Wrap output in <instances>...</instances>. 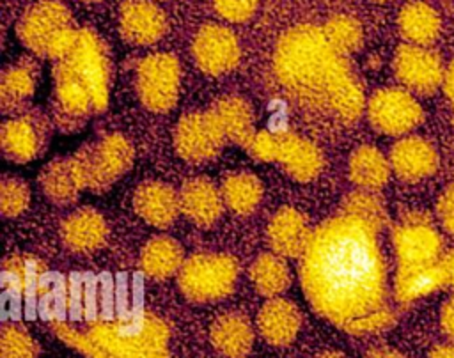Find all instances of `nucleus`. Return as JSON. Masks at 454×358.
<instances>
[{
    "label": "nucleus",
    "mask_w": 454,
    "mask_h": 358,
    "mask_svg": "<svg viewBox=\"0 0 454 358\" xmlns=\"http://www.w3.org/2000/svg\"><path fill=\"white\" fill-rule=\"evenodd\" d=\"M369 223L339 214L321 223L301 255V285L312 308L355 335L392 326L387 305V269Z\"/></svg>",
    "instance_id": "1"
},
{
    "label": "nucleus",
    "mask_w": 454,
    "mask_h": 358,
    "mask_svg": "<svg viewBox=\"0 0 454 358\" xmlns=\"http://www.w3.org/2000/svg\"><path fill=\"white\" fill-rule=\"evenodd\" d=\"M275 73L301 105L353 122L362 115L364 92L344 55L326 41L323 28L300 25L287 30L275 50Z\"/></svg>",
    "instance_id": "2"
},
{
    "label": "nucleus",
    "mask_w": 454,
    "mask_h": 358,
    "mask_svg": "<svg viewBox=\"0 0 454 358\" xmlns=\"http://www.w3.org/2000/svg\"><path fill=\"white\" fill-rule=\"evenodd\" d=\"M53 333L89 358H168V326L154 314L92 323L80 331L64 323L51 324Z\"/></svg>",
    "instance_id": "3"
},
{
    "label": "nucleus",
    "mask_w": 454,
    "mask_h": 358,
    "mask_svg": "<svg viewBox=\"0 0 454 358\" xmlns=\"http://www.w3.org/2000/svg\"><path fill=\"white\" fill-rule=\"evenodd\" d=\"M135 158L131 142L121 133H110L85 144L73 156L85 190L106 191L131 167Z\"/></svg>",
    "instance_id": "4"
},
{
    "label": "nucleus",
    "mask_w": 454,
    "mask_h": 358,
    "mask_svg": "<svg viewBox=\"0 0 454 358\" xmlns=\"http://www.w3.org/2000/svg\"><path fill=\"white\" fill-rule=\"evenodd\" d=\"M238 262L227 253H197L184 259L177 285L184 298L195 303H211L232 292L238 280Z\"/></svg>",
    "instance_id": "5"
},
{
    "label": "nucleus",
    "mask_w": 454,
    "mask_h": 358,
    "mask_svg": "<svg viewBox=\"0 0 454 358\" xmlns=\"http://www.w3.org/2000/svg\"><path fill=\"white\" fill-rule=\"evenodd\" d=\"M92 112H96V105L89 87L64 60L57 62L50 105L53 124L64 133H73L89 121Z\"/></svg>",
    "instance_id": "6"
},
{
    "label": "nucleus",
    "mask_w": 454,
    "mask_h": 358,
    "mask_svg": "<svg viewBox=\"0 0 454 358\" xmlns=\"http://www.w3.org/2000/svg\"><path fill=\"white\" fill-rule=\"evenodd\" d=\"M181 69L170 53H154L145 57L135 73V89L142 105L156 113L174 108L179 96Z\"/></svg>",
    "instance_id": "7"
},
{
    "label": "nucleus",
    "mask_w": 454,
    "mask_h": 358,
    "mask_svg": "<svg viewBox=\"0 0 454 358\" xmlns=\"http://www.w3.org/2000/svg\"><path fill=\"white\" fill-rule=\"evenodd\" d=\"M227 138L213 110L192 112L179 119L174 131L177 154L193 165L215 160L223 149Z\"/></svg>",
    "instance_id": "8"
},
{
    "label": "nucleus",
    "mask_w": 454,
    "mask_h": 358,
    "mask_svg": "<svg viewBox=\"0 0 454 358\" xmlns=\"http://www.w3.org/2000/svg\"><path fill=\"white\" fill-rule=\"evenodd\" d=\"M64 62L89 87L96 105V112L103 110L108 103L110 58L106 46L101 43V39L92 30L80 28L76 44L73 51L64 58Z\"/></svg>",
    "instance_id": "9"
},
{
    "label": "nucleus",
    "mask_w": 454,
    "mask_h": 358,
    "mask_svg": "<svg viewBox=\"0 0 454 358\" xmlns=\"http://www.w3.org/2000/svg\"><path fill=\"white\" fill-rule=\"evenodd\" d=\"M51 124L37 110H25L4 121L0 129L2 152L9 161L27 163L39 158L50 142Z\"/></svg>",
    "instance_id": "10"
},
{
    "label": "nucleus",
    "mask_w": 454,
    "mask_h": 358,
    "mask_svg": "<svg viewBox=\"0 0 454 358\" xmlns=\"http://www.w3.org/2000/svg\"><path fill=\"white\" fill-rule=\"evenodd\" d=\"M422 106L404 89H380L367 101V119L383 135H404L422 121Z\"/></svg>",
    "instance_id": "11"
},
{
    "label": "nucleus",
    "mask_w": 454,
    "mask_h": 358,
    "mask_svg": "<svg viewBox=\"0 0 454 358\" xmlns=\"http://www.w3.org/2000/svg\"><path fill=\"white\" fill-rule=\"evenodd\" d=\"M392 243L399 266L436 262L442 253V237L424 214L404 216L392 230Z\"/></svg>",
    "instance_id": "12"
},
{
    "label": "nucleus",
    "mask_w": 454,
    "mask_h": 358,
    "mask_svg": "<svg viewBox=\"0 0 454 358\" xmlns=\"http://www.w3.org/2000/svg\"><path fill=\"white\" fill-rule=\"evenodd\" d=\"M73 25L69 9L59 0H41L28 7L18 23V37L32 53L46 57L50 43Z\"/></svg>",
    "instance_id": "13"
},
{
    "label": "nucleus",
    "mask_w": 454,
    "mask_h": 358,
    "mask_svg": "<svg viewBox=\"0 0 454 358\" xmlns=\"http://www.w3.org/2000/svg\"><path fill=\"white\" fill-rule=\"evenodd\" d=\"M192 53L197 67L211 76L232 71L239 62V43L234 32L223 25H204L193 37Z\"/></svg>",
    "instance_id": "14"
},
{
    "label": "nucleus",
    "mask_w": 454,
    "mask_h": 358,
    "mask_svg": "<svg viewBox=\"0 0 454 358\" xmlns=\"http://www.w3.org/2000/svg\"><path fill=\"white\" fill-rule=\"evenodd\" d=\"M394 73L410 90L429 94L443 83L445 69L436 51L420 44H403L394 55Z\"/></svg>",
    "instance_id": "15"
},
{
    "label": "nucleus",
    "mask_w": 454,
    "mask_h": 358,
    "mask_svg": "<svg viewBox=\"0 0 454 358\" xmlns=\"http://www.w3.org/2000/svg\"><path fill=\"white\" fill-rule=\"evenodd\" d=\"M119 30L126 43L149 46L167 30L165 12L149 0H126L119 12Z\"/></svg>",
    "instance_id": "16"
},
{
    "label": "nucleus",
    "mask_w": 454,
    "mask_h": 358,
    "mask_svg": "<svg viewBox=\"0 0 454 358\" xmlns=\"http://www.w3.org/2000/svg\"><path fill=\"white\" fill-rule=\"evenodd\" d=\"M312 237L307 216L294 207L278 209L266 227V239L271 252L284 259L301 257Z\"/></svg>",
    "instance_id": "17"
},
{
    "label": "nucleus",
    "mask_w": 454,
    "mask_h": 358,
    "mask_svg": "<svg viewBox=\"0 0 454 358\" xmlns=\"http://www.w3.org/2000/svg\"><path fill=\"white\" fill-rule=\"evenodd\" d=\"M133 206L138 216L156 229L170 227L181 213L179 191L161 181L138 184L133 195Z\"/></svg>",
    "instance_id": "18"
},
{
    "label": "nucleus",
    "mask_w": 454,
    "mask_h": 358,
    "mask_svg": "<svg viewBox=\"0 0 454 358\" xmlns=\"http://www.w3.org/2000/svg\"><path fill=\"white\" fill-rule=\"evenodd\" d=\"M37 78L39 66L28 57L16 60L4 69L0 78V106L7 115H18L30 108Z\"/></svg>",
    "instance_id": "19"
},
{
    "label": "nucleus",
    "mask_w": 454,
    "mask_h": 358,
    "mask_svg": "<svg viewBox=\"0 0 454 358\" xmlns=\"http://www.w3.org/2000/svg\"><path fill=\"white\" fill-rule=\"evenodd\" d=\"M301 328L300 308L286 298H270L257 314V330L271 346H289Z\"/></svg>",
    "instance_id": "20"
},
{
    "label": "nucleus",
    "mask_w": 454,
    "mask_h": 358,
    "mask_svg": "<svg viewBox=\"0 0 454 358\" xmlns=\"http://www.w3.org/2000/svg\"><path fill=\"white\" fill-rule=\"evenodd\" d=\"M181 213L199 227H211L222 216L223 197L207 177H192L179 190Z\"/></svg>",
    "instance_id": "21"
},
{
    "label": "nucleus",
    "mask_w": 454,
    "mask_h": 358,
    "mask_svg": "<svg viewBox=\"0 0 454 358\" xmlns=\"http://www.w3.org/2000/svg\"><path fill=\"white\" fill-rule=\"evenodd\" d=\"M390 167L403 181H420L434 174L438 154L434 147L420 136H404L390 151Z\"/></svg>",
    "instance_id": "22"
},
{
    "label": "nucleus",
    "mask_w": 454,
    "mask_h": 358,
    "mask_svg": "<svg viewBox=\"0 0 454 358\" xmlns=\"http://www.w3.org/2000/svg\"><path fill=\"white\" fill-rule=\"evenodd\" d=\"M286 174L294 181L307 183L314 179L323 168V156L310 142L293 133H277V156Z\"/></svg>",
    "instance_id": "23"
},
{
    "label": "nucleus",
    "mask_w": 454,
    "mask_h": 358,
    "mask_svg": "<svg viewBox=\"0 0 454 358\" xmlns=\"http://www.w3.org/2000/svg\"><path fill=\"white\" fill-rule=\"evenodd\" d=\"M209 340L227 358L247 356L254 344V326L243 312H223L211 323Z\"/></svg>",
    "instance_id": "24"
},
{
    "label": "nucleus",
    "mask_w": 454,
    "mask_h": 358,
    "mask_svg": "<svg viewBox=\"0 0 454 358\" xmlns=\"http://www.w3.org/2000/svg\"><path fill=\"white\" fill-rule=\"evenodd\" d=\"M106 234L108 229L105 218L90 207H82L71 213L60 227L62 243L76 253H89L101 248Z\"/></svg>",
    "instance_id": "25"
},
{
    "label": "nucleus",
    "mask_w": 454,
    "mask_h": 358,
    "mask_svg": "<svg viewBox=\"0 0 454 358\" xmlns=\"http://www.w3.org/2000/svg\"><path fill=\"white\" fill-rule=\"evenodd\" d=\"M447 284V271L443 262H429V264H415V266H399L394 294L399 303H411L420 300Z\"/></svg>",
    "instance_id": "26"
},
{
    "label": "nucleus",
    "mask_w": 454,
    "mask_h": 358,
    "mask_svg": "<svg viewBox=\"0 0 454 358\" xmlns=\"http://www.w3.org/2000/svg\"><path fill=\"white\" fill-rule=\"evenodd\" d=\"M37 183L44 197L57 206H67L74 202L80 191L85 190L73 156L48 161L43 167Z\"/></svg>",
    "instance_id": "27"
},
{
    "label": "nucleus",
    "mask_w": 454,
    "mask_h": 358,
    "mask_svg": "<svg viewBox=\"0 0 454 358\" xmlns=\"http://www.w3.org/2000/svg\"><path fill=\"white\" fill-rule=\"evenodd\" d=\"M183 262V246L170 236H156L149 239L140 252V268L147 276L154 280L177 275Z\"/></svg>",
    "instance_id": "28"
},
{
    "label": "nucleus",
    "mask_w": 454,
    "mask_h": 358,
    "mask_svg": "<svg viewBox=\"0 0 454 358\" xmlns=\"http://www.w3.org/2000/svg\"><path fill=\"white\" fill-rule=\"evenodd\" d=\"M348 172L360 190L378 191L387 184L392 167L390 160H387L380 149L372 145H360L349 156Z\"/></svg>",
    "instance_id": "29"
},
{
    "label": "nucleus",
    "mask_w": 454,
    "mask_h": 358,
    "mask_svg": "<svg viewBox=\"0 0 454 358\" xmlns=\"http://www.w3.org/2000/svg\"><path fill=\"white\" fill-rule=\"evenodd\" d=\"M215 117L218 119L225 138L232 144L248 145L254 138V112L248 101L239 96H227L218 99L211 106Z\"/></svg>",
    "instance_id": "30"
},
{
    "label": "nucleus",
    "mask_w": 454,
    "mask_h": 358,
    "mask_svg": "<svg viewBox=\"0 0 454 358\" xmlns=\"http://www.w3.org/2000/svg\"><path fill=\"white\" fill-rule=\"evenodd\" d=\"M397 23L401 35L408 43L420 46L431 44L438 37L442 27L438 12L426 2H411L404 5L399 12Z\"/></svg>",
    "instance_id": "31"
},
{
    "label": "nucleus",
    "mask_w": 454,
    "mask_h": 358,
    "mask_svg": "<svg viewBox=\"0 0 454 358\" xmlns=\"http://www.w3.org/2000/svg\"><path fill=\"white\" fill-rule=\"evenodd\" d=\"M225 206L236 214H250L257 209L262 198V184L250 172L238 170L223 177L220 186Z\"/></svg>",
    "instance_id": "32"
},
{
    "label": "nucleus",
    "mask_w": 454,
    "mask_h": 358,
    "mask_svg": "<svg viewBox=\"0 0 454 358\" xmlns=\"http://www.w3.org/2000/svg\"><path fill=\"white\" fill-rule=\"evenodd\" d=\"M255 291L266 298L280 296L291 285V271L282 255L261 253L248 269Z\"/></svg>",
    "instance_id": "33"
},
{
    "label": "nucleus",
    "mask_w": 454,
    "mask_h": 358,
    "mask_svg": "<svg viewBox=\"0 0 454 358\" xmlns=\"http://www.w3.org/2000/svg\"><path fill=\"white\" fill-rule=\"evenodd\" d=\"M323 34L330 46L344 57L356 51L364 41L362 25L358 23V19L346 14H337L330 18L323 27Z\"/></svg>",
    "instance_id": "34"
},
{
    "label": "nucleus",
    "mask_w": 454,
    "mask_h": 358,
    "mask_svg": "<svg viewBox=\"0 0 454 358\" xmlns=\"http://www.w3.org/2000/svg\"><path fill=\"white\" fill-rule=\"evenodd\" d=\"M342 213L351 214V216L369 223L376 230H380L387 222V213H385V206H383L381 198L374 191H369V190H356V191L349 193L344 198Z\"/></svg>",
    "instance_id": "35"
},
{
    "label": "nucleus",
    "mask_w": 454,
    "mask_h": 358,
    "mask_svg": "<svg viewBox=\"0 0 454 358\" xmlns=\"http://www.w3.org/2000/svg\"><path fill=\"white\" fill-rule=\"evenodd\" d=\"M37 340L20 324H5L0 331V358H37Z\"/></svg>",
    "instance_id": "36"
},
{
    "label": "nucleus",
    "mask_w": 454,
    "mask_h": 358,
    "mask_svg": "<svg viewBox=\"0 0 454 358\" xmlns=\"http://www.w3.org/2000/svg\"><path fill=\"white\" fill-rule=\"evenodd\" d=\"M43 273V264L32 255H12L4 264V284L14 291L35 285L37 275Z\"/></svg>",
    "instance_id": "37"
},
{
    "label": "nucleus",
    "mask_w": 454,
    "mask_h": 358,
    "mask_svg": "<svg viewBox=\"0 0 454 358\" xmlns=\"http://www.w3.org/2000/svg\"><path fill=\"white\" fill-rule=\"evenodd\" d=\"M30 204V190L25 181L4 175L0 181V211L5 218L20 216Z\"/></svg>",
    "instance_id": "38"
},
{
    "label": "nucleus",
    "mask_w": 454,
    "mask_h": 358,
    "mask_svg": "<svg viewBox=\"0 0 454 358\" xmlns=\"http://www.w3.org/2000/svg\"><path fill=\"white\" fill-rule=\"evenodd\" d=\"M215 11L227 21L241 23L250 19L259 5V0H211Z\"/></svg>",
    "instance_id": "39"
},
{
    "label": "nucleus",
    "mask_w": 454,
    "mask_h": 358,
    "mask_svg": "<svg viewBox=\"0 0 454 358\" xmlns=\"http://www.w3.org/2000/svg\"><path fill=\"white\" fill-rule=\"evenodd\" d=\"M436 214L443 225V229L454 234V184L447 186L438 198Z\"/></svg>",
    "instance_id": "40"
},
{
    "label": "nucleus",
    "mask_w": 454,
    "mask_h": 358,
    "mask_svg": "<svg viewBox=\"0 0 454 358\" xmlns=\"http://www.w3.org/2000/svg\"><path fill=\"white\" fill-rule=\"evenodd\" d=\"M440 323H442L443 331L454 340V298L449 300V301L442 307Z\"/></svg>",
    "instance_id": "41"
},
{
    "label": "nucleus",
    "mask_w": 454,
    "mask_h": 358,
    "mask_svg": "<svg viewBox=\"0 0 454 358\" xmlns=\"http://www.w3.org/2000/svg\"><path fill=\"white\" fill-rule=\"evenodd\" d=\"M443 90H445V96L449 97V101L452 103L454 106V62L449 64V67L445 69V78H443Z\"/></svg>",
    "instance_id": "42"
},
{
    "label": "nucleus",
    "mask_w": 454,
    "mask_h": 358,
    "mask_svg": "<svg viewBox=\"0 0 454 358\" xmlns=\"http://www.w3.org/2000/svg\"><path fill=\"white\" fill-rule=\"evenodd\" d=\"M429 358H454V340L452 342H447V344H440L436 346Z\"/></svg>",
    "instance_id": "43"
},
{
    "label": "nucleus",
    "mask_w": 454,
    "mask_h": 358,
    "mask_svg": "<svg viewBox=\"0 0 454 358\" xmlns=\"http://www.w3.org/2000/svg\"><path fill=\"white\" fill-rule=\"evenodd\" d=\"M365 358H404L401 353L390 347H376L365 354Z\"/></svg>",
    "instance_id": "44"
},
{
    "label": "nucleus",
    "mask_w": 454,
    "mask_h": 358,
    "mask_svg": "<svg viewBox=\"0 0 454 358\" xmlns=\"http://www.w3.org/2000/svg\"><path fill=\"white\" fill-rule=\"evenodd\" d=\"M445 271H447V284L454 287V250H450L443 261Z\"/></svg>",
    "instance_id": "45"
},
{
    "label": "nucleus",
    "mask_w": 454,
    "mask_h": 358,
    "mask_svg": "<svg viewBox=\"0 0 454 358\" xmlns=\"http://www.w3.org/2000/svg\"><path fill=\"white\" fill-rule=\"evenodd\" d=\"M316 358H346V356L339 351H323V353L316 354Z\"/></svg>",
    "instance_id": "46"
},
{
    "label": "nucleus",
    "mask_w": 454,
    "mask_h": 358,
    "mask_svg": "<svg viewBox=\"0 0 454 358\" xmlns=\"http://www.w3.org/2000/svg\"><path fill=\"white\" fill-rule=\"evenodd\" d=\"M82 2H87V4H96V2H101V0H82Z\"/></svg>",
    "instance_id": "47"
},
{
    "label": "nucleus",
    "mask_w": 454,
    "mask_h": 358,
    "mask_svg": "<svg viewBox=\"0 0 454 358\" xmlns=\"http://www.w3.org/2000/svg\"><path fill=\"white\" fill-rule=\"evenodd\" d=\"M381 2H387V0H381Z\"/></svg>",
    "instance_id": "48"
},
{
    "label": "nucleus",
    "mask_w": 454,
    "mask_h": 358,
    "mask_svg": "<svg viewBox=\"0 0 454 358\" xmlns=\"http://www.w3.org/2000/svg\"><path fill=\"white\" fill-rule=\"evenodd\" d=\"M241 358H245V356H241Z\"/></svg>",
    "instance_id": "49"
}]
</instances>
